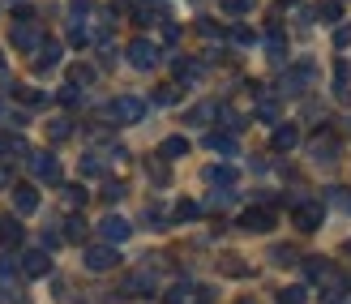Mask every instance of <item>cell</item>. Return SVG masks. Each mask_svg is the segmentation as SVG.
I'll return each instance as SVG.
<instances>
[{"label": "cell", "instance_id": "6da1fadb", "mask_svg": "<svg viewBox=\"0 0 351 304\" xmlns=\"http://www.w3.org/2000/svg\"><path fill=\"white\" fill-rule=\"evenodd\" d=\"M291 214H295V227H300V231H317L322 219H326L322 202H313V198H300V202L291 206Z\"/></svg>", "mask_w": 351, "mask_h": 304}, {"label": "cell", "instance_id": "7a4b0ae2", "mask_svg": "<svg viewBox=\"0 0 351 304\" xmlns=\"http://www.w3.org/2000/svg\"><path fill=\"white\" fill-rule=\"evenodd\" d=\"M86 270H95V274H103V270H112V266L120 261V253H116V244H108V240H103V244H90V248H86Z\"/></svg>", "mask_w": 351, "mask_h": 304}, {"label": "cell", "instance_id": "3957f363", "mask_svg": "<svg viewBox=\"0 0 351 304\" xmlns=\"http://www.w3.org/2000/svg\"><path fill=\"white\" fill-rule=\"evenodd\" d=\"M30 172L39 176V180L56 185V180H60V159H56V154H47V150H34V154H30Z\"/></svg>", "mask_w": 351, "mask_h": 304}, {"label": "cell", "instance_id": "277c9868", "mask_svg": "<svg viewBox=\"0 0 351 304\" xmlns=\"http://www.w3.org/2000/svg\"><path fill=\"white\" fill-rule=\"evenodd\" d=\"M112 116H116L120 124H137V120L146 116V103H142V99H133V95H120V99L112 103Z\"/></svg>", "mask_w": 351, "mask_h": 304}, {"label": "cell", "instance_id": "5b68a950", "mask_svg": "<svg viewBox=\"0 0 351 304\" xmlns=\"http://www.w3.org/2000/svg\"><path fill=\"white\" fill-rule=\"evenodd\" d=\"M129 65L133 69H154L159 65V47H154L150 39H133L129 43Z\"/></svg>", "mask_w": 351, "mask_h": 304}, {"label": "cell", "instance_id": "8992f818", "mask_svg": "<svg viewBox=\"0 0 351 304\" xmlns=\"http://www.w3.org/2000/svg\"><path fill=\"white\" fill-rule=\"evenodd\" d=\"M308 150H313V159H317V163H335V159H339V137L330 133V129H322L317 137L308 141Z\"/></svg>", "mask_w": 351, "mask_h": 304}, {"label": "cell", "instance_id": "52a82bcc", "mask_svg": "<svg viewBox=\"0 0 351 304\" xmlns=\"http://www.w3.org/2000/svg\"><path fill=\"white\" fill-rule=\"evenodd\" d=\"M129 231H133V227L120 219V214H108V219H99V236L108 240V244H125V240H129Z\"/></svg>", "mask_w": 351, "mask_h": 304}, {"label": "cell", "instance_id": "ba28073f", "mask_svg": "<svg viewBox=\"0 0 351 304\" xmlns=\"http://www.w3.org/2000/svg\"><path fill=\"white\" fill-rule=\"evenodd\" d=\"M13 47H22V51H39L43 47V34L34 22H17L13 26Z\"/></svg>", "mask_w": 351, "mask_h": 304}, {"label": "cell", "instance_id": "9c48e42d", "mask_svg": "<svg viewBox=\"0 0 351 304\" xmlns=\"http://www.w3.org/2000/svg\"><path fill=\"white\" fill-rule=\"evenodd\" d=\"M47 270H51L47 248H30V253H22V274H26V279H43Z\"/></svg>", "mask_w": 351, "mask_h": 304}, {"label": "cell", "instance_id": "30bf717a", "mask_svg": "<svg viewBox=\"0 0 351 304\" xmlns=\"http://www.w3.org/2000/svg\"><path fill=\"white\" fill-rule=\"evenodd\" d=\"M240 227H244V231H270V227H274V210H266V206L244 210V214H240Z\"/></svg>", "mask_w": 351, "mask_h": 304}, {"label": "cell", "instance_id": "8fae6325", "mask_svg": "<svg viewBox=\"0 0 351 304\" xmlns=\"http://www.w3.org/2000/svg\"><path fill=\"white\" fill-rule=\"evenodd\" d=\"M154 288H159V283H154V274H150V270H137V274L125 279V288H120V292H125V296H150Z\"/></svg>", "mask_w": 351, "mask_h": 304}, {"label": "cell", "instance_id": "7c38bea8", "mask_svg": "<svg viewBox=\"0 0 351 304\" xmlns=\"http://www.w3.org/2000/svg\"><path fill=\"white\" fill-rule=\"evenodd\" d=\"M60 56H64V47H60V43H43V47H39V56H34V69H39V73H51V69L60 65Z\"/></svg>", "mask_w": 351, "mask_h": 304}, {"label": "cell", "instance_id": "4fadbf2b", "mask_svg": "<svg viewBox=\"0 0 351 304\" xmlns=\"http://www.w3.org/2000/svg\"><path fill=\"white\" fill-rule=\"evenodd\" d=\"M236 176H240V172H236L232 163H215V167H206V180L215 185V189H232V185H236Z\"/></svg>", "mask_w": 351, "mask_h": 304}, {"label": "cell", "instance_id": "5bb4252c", "mask_svg": "<svg viewBox=\"0 0 351 304\" xmlns=\"http://www.w3.org/2000/svg\"><path fill=\"white\" fill-rule=\"evenodd\" d=\"M22 236H26L22 223H17L13 214H5V219H0V244H5V248H17V244H22Z\"/></svg>", "mask_w": 351, "mask_h": 304}, {"label": "cell", "instance_id": "9a60e30c", "mask_svg": "<svg viewBox=\"0 0 351 304\" xmlns=\"http://www.w3.org/2000/svg\"><path fill=\"white\" fill-rule=\"evenodd\" d=\"M13 210L17 214H34V210H39V193H34V189H13Z\"/></svg>", "mask_w": 351, "mask_h": 304}, {"label": "cell", "instance_id": "2e32d148", "mask_svg": "<svg viewBox=\"0 0 351 304\" xmlns=\"http://www.w3.org/2000/svg\"><path fill=\"white\" fill-rule=\"evenodd\" d=\"M335 95H339L343 103L351 99V65H347V60H339V65H335Z\"/></svg>", "mask_w": 351, "mask_h": 304}, {"label": "cell", "instance_id": "e0dca14e", "mask_svg": "<svg viewBox=\"0 0 351 304\" xmlns=\"http://www.w3.org/2000/svg\"><path fill=\"white\" fill-rule=\"evenodd\" d=\"M0 154H30L22 133H0Z\"/></svg>", "mask_w": 351, "mask_h": 304}, {"label": "cell", "instance_id": "ac0fdd59", "mask_svg": "<svg viewBox=\"0 0 351 304\" xmlns=\"http://www.w3.org/2000/svg\"><path fill=\"white\" fill-rule=\"evenodd\" d=\"M295 141H300V133H295V124H278V129H274V150H291Z\"/></svg>", "mask_w": 351, "mask_h": 304}, {"label": "cell", "instance_id": "d6986e66", "mask_svg": "<svg viewBox=\"0 0 351 304\" xmlns=\"http://www.w3.org/2000/svg\"><path fill=\"white\" fill-rule=\"evenodd\" d=\"M206 146H210V150H219V154H236V137H232V133H210V137H206Z\"/></svg>", "mask_w": 351, "mask_h": 304}, {"label": "cell", "instance_id": "ffe728a7", "mask_svg": "<svg viewBox=\"0 0 351 304\" xmlns=\"http://www.w3.org/2000/svg\"><path fill=\"white\" fill-rule=\"evenodd\" d=\"M257 116L274 124V120H278V99H274V95H257Z\"/></svg>", "mask_w": 351, "mask_h": 304}, {"label": "cell", "instance_id": "44dd1931", "mask_svg": "<svg viewBox=\"0 0 351 304\" xmlns=\"http://www.w3.org/2000/svg\"><path fill=\"white\" fill-rule=\"evenodd\" d=\"M176 78H180V82H197V78H202V65L180 56V60H176Z\"/></svg>", "mask_w": 351, "mask_h": 304}, {"label": "cell", "instance_id": "7402d4cb", "mask_svg": "<svg viewBox=\"0 0 351 304\" xmlns=\"http://www.w3.org/2000/svg\"><path fill=\"white\" fill-rule=\"evenodd\" d=\"M197 214H202V206L184 198V202H176V210H171V219H176V223H189V219H197Z\"/></svg>", "mask_w": 351, "mask_h": 304}, {"label": "cell", "instance_id": "603a6c76", "mask_svg": "<svg viewBox=\"0 0 351 304\" xmlns=\"http://www.w3.org/2000/svg\"><path fill=\"white\" fill-rule=\"evenodd\" d=\"M159 154H163V159H180V154H189V141H184V137H167L163 146H159Z\"/></svg>", "mask_w": 351, "mask_h": 304}, {"label": "cell", "instance_id": "cb8c5ba5", "mask_svg": "<svg viewBox=\"0 0 351 304\" xmlns=\"http://www.w3.org/2000/svg\"><path fill=\"white\" fill-rule=\"evenodd\" d=\"M317 17H322V22H330V26H335L339 17H343V0H322V9H317Z\"/></svg>", "mask_w": 351, "mask_h": 304}, {"label": "cell", "instance_id": "d4e9b609", "mask_svg": "<svg viewBox=\"0 0 351 304\" xmlns=\"http://www.w3.org/2000/svg\"><path fill=\"white\" fill-rule=\"evenodd\" d=\"M69 82H73V86H90L95 82V69L90 65H73V69H69Z\"/></svg>", "mask_w": 351, "mask_h": 304}, {"label": "cell", "instance_id": "484cf974", "mask_svg": "<svg viewBox=\"0 0 351 304\" xmlns=\"http://www.w3.org/2000/svg\"><path fill=\"white\" fill-rule=\"evenodd\" d=\"M313 78V69H295V73L283 78V91H304V82Z\"/></svg>", "mask_w": 351, "mask_h": 304}, {"label": "cell", "instance_id": "4316f807", "mask_svg": "<svg viewBox=\"0 0 351 304\" xmlns=\"http://www.w3.org/2000/svg\"><path fill=\"white\" fill-rule=\"evenodd\" d=\"M215 112H219V103H197V107L189 112V124H206V120L215 116Z\"/></svg>", "mask_w": 351, "mask_h": 304}, {"label": "cell", "instance_id": "83f0119b", "mask_svg": "<svg viewBox=\"0 0 351 304\" xmlns=\"http://www.w3.org/2000/svg\"><path fill=\"white\" fill-rule=\"evenodd\" d=\"M69 133H73V124H69L64 116H60V120H47V137H51V141H64Z\"/></svg>", "mask_w": 351, "mask_h": 304}, {"label": "cell", "instance_id": "f1b7e54d", "mask_svg": "<svg viewBox=\"0 0 351 304\" xmlns=\"http://www.w3.org/2000/svg\"><path fill=\"white\" fill-rule=\"evenodd\" d=\"M64 206H69V210L86 206V189H82V185H64Z\"/></svg>", "mask_w": 351, "mask_h": 304}, {"label": "cell", "instance_id": "f546056e", "mask_svg": "<svg viewBox=\"0 0 351 304\" xmlns=\"http://www.w3.org/2000/svg\"><path fill=\"white\" fill-rule=\"evenodd\" d=\"M304 274H308V279H326L330 266H326L322 257H304Z\"/></svg>", "mask_w": 351, "mask_h": 304}, {"label": "cell", "instance_id": "4dcf8cb0", "mask_svg": "<svg viewBox=\"0 0 351 304\" xmlns=\"http://www.w3.org/2000/svg\"><path fill=\"white\" fill-rule=\"evenodd\" d=\"M266 47H270V56H283V30H278V26L266 30Z\"/></svg>", "mask_w": 351, "mask_h": 304}, {"label": "cell", "instance_id": "1f68e13d", "mask_svg": "<svg viewBox=\"0 0 351 304\" xmlns=\"http://www.w3.org/2000/svg\"><path fill=\"white\" fill-rule=\"evenodd\" d=\"M304 288H283V292H278V304H304Z\"/></svg>", "mask_w": 351, "mask_h": 304}, {"label": "cell", "instance_id": "d6a6232c", "mask_svg": "<svg viewBox=\"0 0 351 304\" xmlns=\"http://www.w3.org/2000/svg\"><path fill=\"white\" fill-rule=\"evenodd\" d=\"M82 236H86V223H82L77 214H73V219L64 223V240H82Z\"/></svg>", "mask_w": 351, "mask_h": 304}, {"label": "cell", "instance_id": "836d02e7", "mask_svg": "<svg viewBox=\"0 0 351 304\" xmlns=\"http://www.w3.org/2000/svg\"><path fill=\"white\" fill-rule=\"evenodd\" d=\"M270 257H274L278 266H291V261H295V257H300V253H295V248H287V244H278V248H274V253H270Z\"/></svg>", "mask_w": 351, "mask_h": 304}, {"label": "cell", "instance_id": "e575fe53", "mask_svg": "<svg viewBox=\"0 0 351 304\" xmlns=\"http://www.w3.org/2000/svg\"><path fill=\"white\" fill-rule=\"evenodd\" d=\"M189 296H193V288H189V283H180V288H171V292H167V304H184Z\"/></svg>", "mask_w": 351, "mask_h": 304}, {"label": "cell", "instance_id": "d590c367", "mask_svg": "<svg viewBox=\"0 0 351 304\" xmlns=\"http://www.w3.org/2000/svg\"><path fill=\"white\" fill-rule=\"evenodd\" d=\"M77 99H82V86H73V82H69L64 91H60V103H64V107H73Z\"/></svg>", "mask_w": 351, "mask_h": 304}, {"label": "cell", "instance_id": "8d00e7d4", "mask_svg": "<svg viewBox=\"0 0 351 304\" xmlns=\"http://www.w3.org/2000/svg\"><path fill=\"white\" fill-rule=\"evenodd\" d=\"M17 270H22V261H17V266H13L9 257H0V283H9V279H13Z\"/></svg>", "mask_w": 351, "mask_h": 304}, {"label": "cell", "instance_id": "74e56055", "mask_svg": "<svg viewBox=\"0 0 351 304\" xmlns=\"http://www.w3.org/2000/svg\"><path fill=\"white\" fill-rule=\"evenodd\" d=\"M103 172V163H99V159H90V154H86L82 159V176H99Z\"/></svg>", "mask_w": 351, "mask_h": 304}, {"label": "cell", "instance_id": "f35d334b", "mask_svg": "<svg viewBox=\"0 0 351 304\" xmlns=\"http://www.w3.org/2000/svg\"><path fill=\"white\" fill-rule=\"evenodd\" d=\"M249 5H253V0H223L227 13H249Z\"/></svg>", "mask_w": 351, "mask_h": 304}, {"label": "cell", "instance_id": "ab89813d", "mask_svg": "<svg viewBox=\"0 0 351 304\" xmlns=\"http://www.w3.org/2000/svg\"><path fill=\"white\" fill-rule=\"evenodd\" d=\"M154 103H176V86H163V91H154Z\"/></svg>", "mask_w": 351, "mask_h": 304}, {"label": "cell", "instance_id": "60d3db41", "mask_svg": "<svg viewBox=\"0 0 351 304\" xmlns=\"http://www.w3.org/2000/svg\"><path fill=\"white\" fill-rule=\"evenodd\" d=\"M232 43H253V30L249 26H236L232 30Z\"/></svg>", "mask_w": 351, "mask_h": 304}, {"label": "cell", "instance_id": "b9f144b4", "mask_svg": "<svg viewBox=\"0 0 351 304\" xmlns=\"http://www.w3.org/2000/svg\"><path fill=\"white\" fill-rule=\"evenodd\" d=\"M17 99L30 103V107H39V103H43V95H39V91H17Z\"/></svg>", "mask_w": 351, "mask_h": 304}, {"label": "cell", "instance_id": "7bdbcfd3", "mask_svg": "<svg viewBox=\"0 0 351 304\" xmlns=\"http://www.w3.org/2000/svg\"><path fill=\"white\" fill-rule=\"evenodd\" d=\"M150 176H154V180H159V185H167V167L159 163V159H154V163H150Z\"/></svg>", "mask_w": 351, "mask_h": 304}, {"label": "cell", "instance_id": "ee69618b", "mask_svg": "<svg viewBox=\"0 0 351 304\" xmlns=\"http://www.w3.org/2000/svg\"><path fill=\"white\" fill-rule=\"evenodd\" d=\"M197 30L206 34V39H219V26H215V22H206V17H202V22H197Z\"/></svg>", "mask_w": 351, "mask_h": 304}, {"label": "cell", "instance_id": "f6af8a7d", "mask_svg": "<svg viewBox=\"0 0 351 304\" xmlns=\"http://www.w3.org/2000/svg\"><path fill=\"white\" fill-rule=\"evenodd\" d=\"M120 193H125V185H116V180H112L108 189H103V198H108V202H120Z\"/></svg>", "mask_w": 351, "mask_h": 304}, {"label": "cell", "instance_id": "bcb514c9", "mask_svg": "<svg viewBox=\"0 0 351 304\" xmlns=\"http://www.w3.org/2000/svg\"><path fill=\"white\" fill-rule=\"evenodd\" d=\"M163 39L176 43V39H180V26H176V22H163Z\"/></svg>", "mask_w": 351, "mask_h": 304}, {"label": "cell", "instance_id": "7dc6e473", "mask_svg": "<svg viewBox=\"0 0 351 304\" xmlns=\"http://www.w3.org/2000/svg\"><path fill=\"white\" fill-rule=\"evenodd\" d=\"M335 43H339V47L351 43V26H339V30H335Z\"/></svg>", "mask_w": 351, "mask_h": 304}, {"label": "cell", "instance_id": "c3c4849f", "mask_svg": "<svg viewBox=\"0 0 351 304\" xmlns=\"http://www.w3.org/2000/svg\"><path fill=\"white\" fill-rule=\"evenodd\" d=\"M9 180H13V176H9V167H0V189H9Z\"/></svg>", "mask_w": 351, "mask_h": 304}, {"label": "cell", "instance_id": "681fc988", "mask_svg": "<svg viewBox=\"0 0 351 304\" xmlns=\"http://www.w3.org/2000/svg\"><path fill=\"white\" fill-rule=\"evenodd\" d=\"M283 5H295V0H283Z\"/></svg>", "mask_w": 351, "mask_h": 304}, {"label": "cell", "instance_id": "f907efd6", "mask_svg": "<svg viewBox=\"0 0 351 304\" xmlns=\"http://www.w3.org/2000/svg\"><path fill=\"white\" fill-rule=\"evenodd\" d=\"M0 69H5V56H0Z\"/></svg>", "mask_w": 351, "mask_h": 304}, {"label": "cell", "instance_id": "816d5d0a", "mask_svg": "<svg viewBox=\"0 0 351 304\" xmlns=\"http://www.w3.org/2000/svg\"><path fill=\"white\" fill-rule=\"evenodd\" d=\"M240 304H253V300H240Z\"/></svg>", "mask_w": 351, "mask_h": 304}, {"label": "cell", "instance_id": "f5cc1de1", "mask_svg": "<svg viewBox=\"0 0 351 304\" xmlns=\"http://www.w3.org/2000/svg\"><path fill=\"white\" fill-rule=\"evenodd\" d=\"M142 5H150V0H142Z\"/></svg>", "mask_w": 351, "mask_h": 304}, {"label": "cell", "instance_id": "db71d44e", "mask_svg": "<svg viewBox=\"0 0 351 304\" xmlns=\"http://www.w3.org/2000/svg\"><path fill=\"white\" fill-rule=\"evenodd\" d=\"M0 112H5V107H0Z\"/></svg>", "mask_w": 351, "mask_h": 304}, {"label": "cell", "instance_id": "11a10c76", "mask_svg": "<svg viewBox=\"0 0 351 304\" xmlns=\"http://www.w3.org/2000/svg\"><path fill=\"white\" fill-rule=\"evenodd\" d=\"M347 304H351V300H347Z\"/></svg>", "mask_w": 351, "mask_h": 304}]
</instances>
